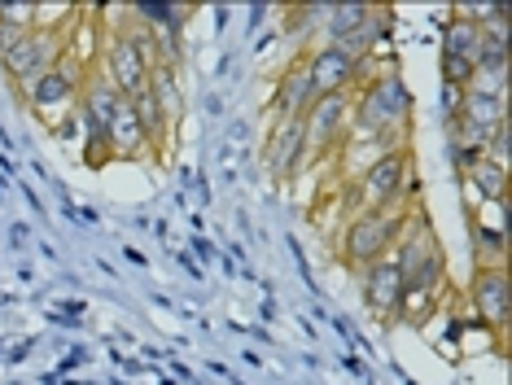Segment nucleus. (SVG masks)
Listing matches in <instances>:
<instances>
[{
    "instance_id": "1",
    "label": "nucleus",
    "mask_w": 512,
    "mask_h": 385,
    "mask_svg": "<svg viewBox=\"0 0 512 385\" xmlns=\"http://www.w3.org/2000/svg\"><path fill=\"white\" fill-rule=\"evenodd\" d=\"M403 219H407V210H359V215L351 219V228H346V245H342L346 263L364 272V267H372L377 259L394 254Z\"/></svg>"
},
{
    "instance_id": "2",
    "label": "nucleus",
    "mask_w": 512,
    "mask_h": 385,
    "mask_svg": "<svg viewBox=\"0 0 512 385\" xmlns=\"http://www.w3.org/2000/svg\"><path fill=\"white\" fill-rule=\"evenodd\" d=\"M351 101L355 92H329V97H316L311 110L302 114V132H307V162L333 154L346 140V127H351Z\"/></svg>"
},
{
    "instance_id": "3",
    "label": "nucleus",
    "mask_w": 512,
    "mask_h": 385,
    "mask_svg": "<svg viewBox=\"0 0 512 385\" xmlns=\"http://www.w3.org/2000/svg\"><path fill=\"white\" fill-rule=\"evenodd\" d=\"M62 53H66V31L36 27V31H27V40H22L0 66H5V75L14 88H31L40 75H49V70L62 62Z\"/></svg>"
},
{
    "instance_id": "4",
    "label": "nucleus",
    "mask_w": 512,
    "mask_h": 385,
    "mask_svg": "<svg viewBox=\"0 0 512 385\" xmlns=\"http://www.w3.org/2000/svg\"><path fill=\"white\" fill-rule=\"evenodd\" d=\"M407 149L394 145L386 154H377L359 175V193L368 197V210H407L403 193H407Z\"/></svg>"
},
{
    "instance_id": "5",
    "label": "nucleus",
    "mask_w": 512,
    "mask_h": 385,
    "mask_svg": "<svg viewBox=\"0 0 512 385\" xmlns=\"http://www.w3.org/2000/svg\"><path fill=\"white\" fill-rule=\"evenodd\" d=\"M88 84V70L84 62H75L71 49L62 53V62H57L49 75H40L36 84L27 88V101H31V110L44 114V119H53L57 110H66L71 101H79V92H84Z\"/></svg>"
},
{
    "instance_id": "6",
    "label": "nucleus",
    "mask_w": 512,
    "mask_h": 385,
    "mask_svg": "<svg viewBox=\"0 0 512 385\" xmlns=\"http://www.w3.org/2000/svg\"><path fill=\"white\" fill-rule=\"evenodd\" d=\"M469 298H473L477 320L491 324V333L504 337L508 333V307H512L504 263H477L473 267V280H469Z\"/></svg>"
},
{
    "instance_id": "7",
    "label": "nucleus",
    "mask_w": 512,
    "mask_h": 385,
    "mask_svg": "<svg viewBox=\"0 0 512 385\" xmlns=\"http://www.w3.org/2000/svg\"><path fill=\"white\" fill-rule=\"evenodd\" d=\"M302 66H307V79H311V88H316V97H329V92H355L359 70H364V62L346 53L342 44H320L311 57H302Z\"/></svg>"
},
{
    "instance_id": "8",
    "label": "nucleus",
    "mask_w": 512,
    "mask_h": 385,
    "mask_svg": "<svg viewBox=\"0 0 512 385\" xmlns=\"http://www.w3.org/2000/svg\"><path fill=\"white\" fill-rule=\"evenodd\" d=\"M149 75H154V66L141 57V49H136L132 40L119 31L114 40L106 44V79L114 88H119V97L123 101H132L136 92H145L149 88Z\"/></svg>"
},
{
    "instance_id": "9",
    "label": "nucleus",
    "mask_w": 512,
    "mask_h": 385,
    "mask_svg": "<svg viewBox=\"0 0 512 385\" xmlns=\"http://www.w3.org/2000/svg\"><path fill=\"white\" fill-rule=\"evenodd\" d=\"M403 267L394 254L364 267V302L377 320H399V302H403Z\"/></svg>"
},
{
    "instance_id": "10",
    "label": "nucleus",
    "mask_w": 512,
    "mask_h": 385,
    "mask_svg": "<svg viewBox=\"0 0 512 385\" xmlns=\"http://www.w3.org/2000/svg\"><path fill=\"white\" fill-rule=\"evenodd\" d=\"M302 162H307V132H302V119H281L272 140H267V167L281 175V180H294V171Z\"/></svg>"
},
{
    "instance_id": "11",
    "label": "nucleus",
    "mask_w": 512,
    "mask_h": 385,
    "mask_svg": "<svg viewBox=\"0 0 512 385\" xmlns=\"http://www.w3.org/2000/svg\"><path fill=\"white\" fill-rule=\"evenodd\" d=\"M460 114L482 127H495L508 119V92L504 84H495V79H477V84H469L460 92Z\"/></svg>"
},
{
    "instance_id": "12",
    "label": "nucleus",
    "mask_w": 512,
    "mask_h": 385,
    "mask_svg": "<svg viewBox=\"0 0 512 385\" xmlns=\"http://www.w3.org/2000/svg\"><path fill=\"white\" fill-rule=\"evenodd\" d=\"M311 101H316V88H311L307 66H302V57H298L281 75V84H276V114H281V119H302V114L311 110Z\"/></svg>"
},
{
    "instance_id": "13",
    "label": "nucleus",
    "mask_w": 512,
    "mask_h": 385,
    "mask_svg": "<svg viewBox=\"0 0 512 385\" xmlns=\"http://www.w3.org/2000/svg\"><path fill=\"white\" fill-rule=\"evenodd\" d=\"M106 145H110L114 158H136L141 149H149V140H145L141 123H136V114H132V105H127V101L114 110V119L106 127Z\"/></svg>"
},
{
    "instance_id": "14",
    "label": "nucleus",
    "mask_w": 512,
    "mask_h": 385,
    "mask_svg": "<svg viewBox=\"0 0 512 385\" xmlns=\"http://www.w3.org/2000/svg\"><path fill=\"white\" fill-rule=\"evenodd\" d=\"M132 114H136V123H141V132H145V140H149V149H162L167 145V114H162V101L154 97V88H145V92H136L132 101Z\"/></svg>"
},
{
    "instance_id": "15",
    "label": "nucleus",
    "mask_w": 512,
    "mask_h": 385,
    "mask_svg": "<svg viewBox=\"0 0 512 385\" xmlns=\"http://www.w3.org/2000/svg\"><path fill=\"white\" fill-rule=\"evenodd\" d=\"M464 180H469V193L482 197V202H504V193H508V167H499L491 158L477 162Z\"/></svg>"
},
{
    "instance_id": "16",
    "label": "nucleus",
    "mask_w": 512,
    "mask_h": 385,
    "mask_svg": "<svg viewBox=\"0 0 512 385\" xmlns=\"http://www.w3.org/2000/svg\"><path fill=\"white\" fill-rule=\"evenodd\" d=\"M372 9L377 5H355V0L351 5H329V18H324V35H329V40L324 44H342L346 35H355L372 18Z\"/></svg>"
},
{
    "instance_id": "17",
    "label": "nucleus",
    "mask_w": 512,
    "mask_h": 385,
    "mask_svg": "<svg viewBox=\"0 0 512 385\" xmlns=\"http://www.w3.org/2000/svg\"><path fill=\"white\" fill-rule=\"evenodd\" d=\"M477 44H482V27L473 18H464L456 9V18L447 22V35H442V53H456V57H473Z\"/></svg>"
},
{
    "instance_id": "18",
    "label": "nucleus",
    "mask_w": 512,
    "mask_h": 385,
    "mask_svg": "<svg viewBox=\"0 0 512 385\" xmlns=\"http://www.w3.org/2000/svg\"><path fill=\"white\" fill-rule=\"evenodd\" d=\"M473 250L477 263H504V228H486L482 219H473Z\"/></svg>"
},
{
    "instance_id": "19",
    "label": "nucleus",
    "mask_w": 512,
    "mask_h": 385,
    "mask_svg": "<svg viewBox=\"0 0 512 385\" xmlns=\"http://www.w3.org/2000/svg\"><path fill=\"white\" fill-rule=\"evenodd\" d=\"M442 84L464 92L469 84H477V66L473 57H456V53H442Z\"/></svg>"
},
{
    "instance_id": "20",
    "label": "nucleus",
    "mask_w": 512,
    "mask_h": 385,
    "mask_svg": "<svg viewBox=\"0 0 512 385\" xmlns=\"http://www.w3.org/2000/svg\"><path fill=\"white\" fill-rule=\"evenodd\" d=\"M0 27L36 31V0H5L0 5Z\"/></svg>"
},
{
    "instance_id": "21",
    "label": "nucleus",
    "mask_w": 512,
    "mask_h": 385,
    "mask_svg": "<svg viewBox=\"0 0 512 385\" xmlns=\"http://www.w3.org/2000/svg\"><path fill=\"white\" fill-rule=\"evenodd\" d=\"M482 158H486V149H482V145H451V162H456V171H460V175H469Z\"/></svg>"
},
{
    "instance_id": "22",
    "label": "nucleus",
    "mask_w": 512,
    "mask_h": 385,
    "mask_svg": "<svg viewBox=\"0 0 512 385\" xmlns=\"http://www.w3.org/2000/svg\"><path fill=\"white\" fill-rule=\"evenodd\" d=\"M22 40H27V31H18V27H0V62H5V57L14 53Z\"/></svg>"
}]
</instances>
